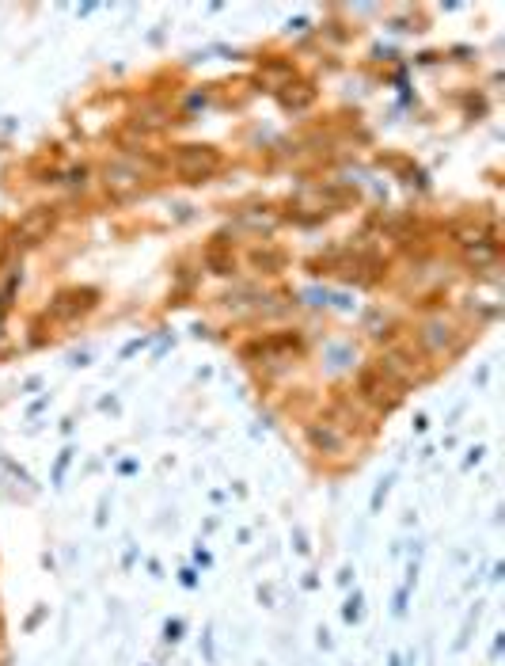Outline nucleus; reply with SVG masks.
I'll return each instance as SVG.
<instances>
[{"label": "nucleus", "mask_w": 505, "mask_h": 666, "mask_svg": "<svg viewBox=\"0 0 505 666\" xmlns=\"http://www.w3.org/2000/svg\"><path fill=\"white\" fill-rule=\"evenodd\" d=\"M175 168H179V175H187V179H209L213 172L220 168V157L213 153V148H202V145H183L179 157H175Z\"/></svg>", "instance_id": "f257e3e1"}, {"label": "nucleus", "mask_w": 505, "mask_h": 666, "mask_svg": "<svg viewBox=\"0 0 505 666\" xmlns=\"http://www.w3.org/2000/svg\"><path fill=\"white\" fill-rule=\"evenodd\" d=\"M91 289H69V293H58V301L49 304L54 309V316L58 320H73V316H80V313H88L91 309Z\"/></svg>", "instance_id": "f03ea898"}, {"label": "nucleus", "mask_w": 505, "mask_h": 666, "mask_svg": "<svg viewBox=\"0 0 505 666\" xmlns=\"http://www.w3.org/2000/svg\"><path fill=\"white\" fill-rule=\"evenodd\" d=\"M308 438H312V445L323 449V453H338V449H342V434H334V430H327V427H312Z\"/></svg>", "instance_id": "7ed1b4c3"}, {"label": "nucleus", "mask_w": 505, "mask_h": 666, "mask_svg": "<svg viewBox=\"0 0 505 666\" xmlns=\"http://www.w3.org/2000/svg\"><path fill=\"white\" fill-rule=\"evenodd\" d=\"M342 617L346 621H357L361 617V594H353L350 601H346V609H342Z\"/></svg>", "instance_id": "20e7f679"}, {"label": "nucleus", "mask_w": 505, "mask_h": 666, "mask_svg": "<svg viewBox=\"0 0 505 666\" xmlns=\"http://www.w3.org/2000/svg\"><path fill=\"white\" fill-rule=\"evenodd\" d=\"M183 628H187V625H183V621H167V625H163V636H167V640H183Z\"/></svg>", "instance_id": "39448f33"}, {"label": "nucleus", "mask_w": 505, "mask_h": 666, "mask_svg": "<svg viewBox=\"0 0 505 666\" xmlns=\"http://www.w3.org/2000/svg\"><path fill=\"white\" fill-rule=\"evenodd\" d=\"M183 586H198V575H194V571H183Z\"/></svg>", "instance_id": "423d86ee"}]
</instances>
